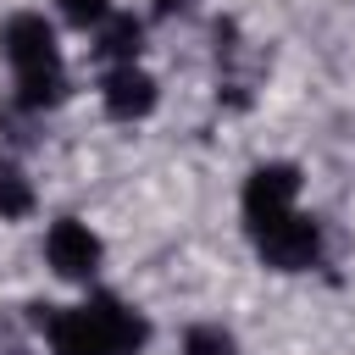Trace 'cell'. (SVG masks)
<instances>
[{"instance_id":"1","label":"cell","mask_w":355,"mask_h":355,"mask_svg":"<svg viewBox=\"0 0 355 355\" xmlns=\"http://www.w3.org/2000/svg\"><path fill=\"white\" fill-rule=\"evenodd\" d=\"M294 200H300V172L288 161H266L244 183V227H250V244L277 272H311L322 261V227Z\"/></svg>"},{"instance_id":"2","label":"cell","mask_w":355,"mask_h":355,"mask_svg":"<svg viewBox=\"0 0 355 355\" xmlns=\"http://www.w3.org/2000/svg\"><path fill=\"white\" fill-rule=\"evenodd\" d=\"M44 333H50V349L55 355H139L150 327L139 311H128L116 294H94L83 305H67V311H50L44 316Z\"/></svg>"},{"instance_id":"3","label":"cell","mask_w":355,"mask_h":355,"mask_svg":"<svg viewBox=\"0 0 355 355\" xmlns=\"http://www.w3.org/2000/svg\"><path fill=\"white\" fill-rule=\"evenodd\" d=\"M0 50L17 72V100L28 111H44L67 94V67H61V50H55V33L44 17H33V11L11 17L0 28Z\"/></svg>"},{"instance_id":"4","label":"cell","mask_w":355,"mask_h":355,"mask_svg":"<svg viewBox=\"0 0 355 355\" xmlns=\"http://www.w3.org/2000/svg\"><path fill=\"white\" fill-rule=\"evenodd\" d=\"M44 255H50V266L67 277V283H89L94 272H100V239L89 233V222H78V216H61L55 227H50V239H44Z\"/></svg>"},{"instance_id":"5","label":"cell","mask_w":355,"mask_h":355,"mask_svg":"<svg viewBox=\"0 0 355 355\" xmlns=\"http://www.w3.org/2000/svg\"><path fill=\"white\" fill-rule=\"evenodd\" d=\"M100 94H105V111H111L116 122H139V116H150V111H155V78H150V72H139L133 61L105 67Z\"/></svg>"},{"instance_id":"6","label":"cell","mask_w":355,"mask_h":355,"mask_svg":"<svg viewBox=\"0 0 355 355\" xmlns=\"http://www.w3.org/2000/svg\"><path fill=\"white\" fill-rule=\"evenodd\" d=\"M94 50H100L111 67H116V61H133V55H139V22H133V17H105Z\"/></svg>"},{"instance_id":"7","label":"cell","mask_w":355,"mask_h":355,"mask_svg":"<svg viewBox=\"0 0 355 355\" xmlns=\"http://www.w3.org/2000/svg\"><path fill=\"white\" fill-rule=\"evenodd\" d=\"M33 211V183L22 178L17 161H0V222H17Z\"/></svg>"},{"instance_id":"8","label":"cell","mask_w":355,"mask_h":355,"mask_svg":"<svg viewBox=\"0 0 355 355\" xmlns=\"http://www.w3.org/2000/svg\"><path fill=\"white\" fill-rule=\"evenodd\" d=\"M183 355H239V344H233L227 327H189Z\"/></svg>"},{"instance_id":"9","label":"cell","mask_w":355,"mask_h":355,"mask_svg":"<svg viewBox=\"0 0 355 355\" xmlns=\"http://www.w3.org/2000/svg\"><path fill=\"white\" fill-rule=\"evenodd\" d=\"M61 17L78 22V28H100L111 17V0H61Z\"/></svg>"},{"instance_id":"10","label":"cell","mask_w":355,"mask_h":355,"mask_svg":"<svg viewBox=\"0 0 355 355\" xmlns=\"http://www.w3.org/2000/svg\"><path fill=\"white\" fill-rule=\"evenodd\" d=\"M155 11H161V17H172V11H189V0H155Z\"/></svg>"}]
</instances>
